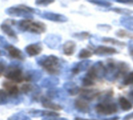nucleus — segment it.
I'll list each match as a JSON object with an SVG mask.
<instances>
[{
  "label": "nucleus",
  "instance_id": "obj_1",
  "mask_svg": "<svg viewBox=\"0 0 133 120\" xmlns=\"http://www.w3.org/2000/svg\"><path fill=\"white\" fill-rule=\"evenodd\" d=\"M16 29L20 32H27L34 34H41L46 31V25L39 21L30 19H23L19 21H12Z\"/></svg>",
  "mask_w": 133,
  "mask_h": 120
},
{
  "label": "nucleus",
  "instance_id": "obj_2",
  "mask_svg": "<svg viewBox=\"0 0 133 120\" xmlns=\"http://www.w3.org/2000/svg\"><path fill=\"white\" fill-rule=\"evenodd\" d=\"M37 63L42 67L48 74L51 76L58 75L61 73L62 64L60 59L55 55H43L36 60Z\"/></svg>",
  "mask_w": 133,
  "mask_h": 120
},
{
  "label": "nucleus",
  "instance_id": "obj_3",
  "mask_svg": "<svg viewBox=\"0 0 133 120\" xmlns=\"http://www.w3.org/2000/svg\"><path fill=\"white\" fill-rule=\"evenodd\" d=\"M5 12L12 17H21L23 19H30L34 18V14L40 15L41 12L39 9H36L30 6L19 4L17 5H13L7 8L5 10Z\"/></svg>",
  "mask_w": 133,
  "mask_h": 120
},
{
  "label": "nucleus",
  "instance_id": "obj_4",
  "mask_svg": "<svg viewBox=\"0 0 133 120\" xmlns=\"http://www.w3.org/2000/svg\"><path fill=\"white\" fill-rule=\"evenodd\" d=\"M104 75L105 66L101 62H97L90 68L88 73L83 77L82 84L86 87L92 86L97 80H101L104 77Z\"/></svg>",
  "mask_w": 133,
  "mask_h": 120
},
{
  "label": "nucleus",
  "instance_id": "obj_5",
  "mask_svg": "<svg viewBox=\"0 0 133 120\" xmlns=\"http://www.w3.org/2000/svg\"><path fill=\"white\" fill-rule=\"evenodd\" d=\"M128 67L123 62H115L114 61H110L105 66V75L104 77L109 81H114L118 77H119L123 73L126 72Z\"/></svg>",
  "mask_w": 133,
  "mask_h": 120
},
{
  "label": "nucleus",
  "instance_id": "obj_6",
  "mask_svg": "<svg viewBox=\"0 0 133 120\" xmlns=\"http://www.w3.org/2000/svg\"><path fill=\"white\" fill-rule=\"evenodd\" d=\"M4 77L14 83H21L24 80V72L21 65L11 63L7 66L4 73Z\"/></svg>",
  "mask_w": 133,
  "mask_h": 120
},
{
  "label": "nucleus",
  "instance_id": "obj_7",
  "mask_svg": "<svg viewBox=\"0 0 133 120\" xmlns=\"http://www.w3.org/2000/svg\"><path fill=\"white\" fill-rule=\"evenodd\" d=\"M101 102L95 106V110L98 115L101 116H111L118 112L117 105L111 102V98H100Z\"/></svg>",
  "mask_w": 133,
  "mask_h": 120
},
{
  "label": "nucleus",
  "instance_id": "obj_8",
  "mask_svg": "<svg viewBox=\"0 0 133 120\" xmlns=\"http://www.w3.org/2000/svg\"><path fill=\"white\" fill-rule=\"evenodd\" d=\"M2 87L9 94L11 101L12 100L16 101V103L19 102V101L18 99L20 98L19 97L20 91H19V88L16 84V83L10 81V80H5L2 82Z\"/></svg>",
  "mask_w": 133,
  "mask_h": 120
},
{
  "label": "nucleus",
  "instance_id": "obj_9",
  "mask_svg": "<svg viewBox=\"0 0 133 120\" xmlns=\"http://www.w3.org/2000/svg\"><path fill=\"white\" fill-rule=\"evenodd\" d=\"M4 48L6 50L8 55L12 59H15L16 61H24L26 59V56L24 53L20 49L15 47L14 45L8 44Z\"/></svg>",
  "mask_w": 133,
  "mask_h": 120
},
{
  "label": "nucleus",
  "instance_id": "obj_10",
  "mask_svg": "<svg viewBox=\"0 0 133 120\" xmlns=\"http://www.w3.org/2000/svg\"><path fill=\"white\" fill-rule=\"evenodd\" d=\"M39 16L44 20L57 23H65L68 20V18L65 15L51 12H44L42 13H40Z\"/></svg>",
  "mask_w": 133,
  "mask_h": 120
},
{
  "label": "nucleus",
  "instance_id": "obj_11",
  "mask_svg": "<svg viewBox=\"0 0 133 120\" xmlns=\"http://www.w3.org/2000/svg\"><path fill=\"white\" fill-rule=\"evenodd\" d=\"M62 42V37L56 34H48L44 39V43L51 49H58Z\"/></svg>",
  "mask_w": 133,
  "mask_h": 120
},
{
  "label": "nucleus",
  "instance_id": "obj_12",
  "mask_svg": "<svg viewBox=\"0 0 133 120\" xmlns=\"http://www.w3.org/2000/svg\"><path fill=\"white\" fill-rule=\"evenodd\" d=\"M0 28L2 30V31L7 35L13 42H17L18 41V37L17 34L15 31V30L13 29L12 23H8V20L3 22L1 25H0Z\"/></svg>",
  "mask_w": 133,
  "mask_h": 120
},
{
  "label": "nucleus",
  "instance_id": "obj_13",
  "mask_svg": "<svg viewBox=\"0 0 133 120\" xmlns=\"http://www.w3.org/2000/svg\"><path fill=\"white\" fill-rule=\"evenodd\" d=\"M42 50H43V48L40 42L30 44L27 46H26L24 48L26 54L30 57H34V56L38 55L39 54L41 53Z\"/></svg>",
  "mask_w": 133,
  "mask_h": 120
},
{
  "label": "nucleus",
  "instance_id": "obj_14",
  "mask_svg": "<svg viewBox=\"0 0 133 120\" xmlns=\"http://www.w3.org/2000/svg\"><path fill=\"white\" fill-rule=\"evenodd\" d=\"M91 61L90 60H82L77 63H75L70 70V73L72 75H76L81 72L87 70L90 66Z\"/></svg>",
  "mask_w": 133,
  "mask_h": 120
},
{
  "label": "nucleus",
  "instance_id": "obj_15",
  "mask_svg": "<svg viewBox=\"0 0 133 120\" xmlns=\"http://www.w3.org/2000/svg\"><path fill=\"white\" fill-rule=\"evenodd\" d=\"M20 91L23 94H32L34 98H38L39 94L41 92V88L34 84H25L22 85Z\"/></svg>",
  "mask_w": 133,
  "mask_h": 120
},
{
  "label": "nucleus",
  "instance_id": "obj_16",
  "mask_svg": "<svg viewBox=\"0 0 133 120\" xmlns=\"http://www.w3.org/2000/svg\"><path fill=\"white\" fill-rule=\"evenodd\" d=\"M94 54L99 56H106V55H111L118 52L117 49L112 47L108 46H103L100 45L95 48L94 51Z\"/></svg>",
  "mask_w": 133,
  "mask_h": 120
},
{
  "label": "nucleus",
  "instance_id": "obj_17",
  "mask_svg": "<svg viewBox=\"0 0 133 120\" xmlns=\"http://www.w3.org/2000/svg\"><path fill=\"white\" fill-rule=\"evenodd\" d=\"M28 114L32 117H48V116H59V113L48 110L30 109L28 111Z\"/></svg>",
  "mask_w": 133,
  "mask_h": 120
},
{
  "label": "nucleus",
  "instance_id": "obj_18",
  "mask_svg": "<svg viewBox=\"0 0 133 120\" xmlns=\"http://www.w3.org/2000/svg\"><path fill=\"white\" fill-rule=\"evenodd\" d=\"M42 77V73L37 70H31L24 73V80L28 82H37Z\"/></svg>",
  "mask_w": 133,
  "mask_h": 120
},
{
  "label": "nucleus",
  "instance_id": "obj_19",
  "mask_svg": "<svg viewBox=\"0 0 133 120\" xmlns=\"http://www.w3.org/2000/svg\"><path fill=\"white\" fill-rule=\"evenodd\" d=\"M66 92V91H65ZM65 91L58 88H51L50 90L48 91L47 92V97L48 98L51 99H65L66 98V94Z\"/></svg>",
  "mask_w": 133,
  "mask_h": 120
},
{
  "label": "nucleus",
  "instance_id": "obj_20",
  "mask_svg": "<svg viewBox=\"0 0 133 120\" xmlns=\"http://www.w3.org/2000/svg\"><path fill=\"white\" fill-rule=\"evenodd\" d=\"M75 107L76 109L81 112H88L90 111V105H89V101L83 98H79L77 99H76L75 101Z\"/></svg>",
  "mask_w": 133,
  "mask_h": 120
},
{
  "label": "nucleus",
  "instance_id": "obj_21",
  "mask_svg": "<svg viewBox=\"0 0 133 120\" xmlns=\"http://www.w3.org/2000/svg\"><path fill=\"white\" fill-rule=\"evenodd\" d=\"M41 102L42 106L45 109L54 110V111H59V110L62 109V107L60 105L52 102L50 98H48V97H41Z\"/></svg>",
  "mask_w": 133,
  "mask_h": 120
},
{
  "label": "nucleus",
  "instance_id": "obj_22",
  "mask_svg": "<svg viewBox=\"0 0 133 120\" xmlns=\"http://www.w3.org/2000/svg\"><path fill=\"white\" fill-rule=\"evenodd\" d=\"M59 84V80L55 77H46L44 78L41 83V86L42 87L44 88H54L55 87H56L57 85H58Z\"/></svg>",
  "mask_w": 133,
  "mask_h": 120
},
{
  "label": "nucleus",
  "instance_id": "obj_23",
  "mask_svg": "<svg viewBox=\"0 0 133 120\" xmlns=\"http://www.w3.org/2000/svg\"><path fill=\"white\" fill-rule=\"evenodd\" d=\"M76 48V44L72 41H67L62 45V52L65 55H72Z\"/></svg>",
  "mask_w": 133,
  "mask_h": 120
},
{
  "label": "nucleus",
  "instance_id": "obj_24",
  "mask_svg": "<svg viewBox=\"0 0 133 120\" xmlns=\"http://www.w3.org/2000/svg\"><path fill=\"white\" fill-rule=\"evenodd\" d=\"M64 89L70 95H76L80 92V89L79 88V87L73 82L65 83L64 84Z\"/></svg>",
  "mask_w": 133,
  "mask_h": 120
},
{
  "label": "nucleus",
  "instance_id": "obj_25",
  "mask_svg": "<svg viewBox=\"0 0 133 120\" xmlns=\"http://www.w3.org/2000/svg\"><path fill=\"white\" fill-rule=\"evenodd\" d=\"M80 92H81V98L87 100V101H92L94 100V98H98L100 93L96 91H93V90H84V91H81L80 90Z\"/></svg>",
  "mask_w": 133,
  "mask_h": 120
},
{
  "label": "nucleus",
  "instance_id": "obj_26",
  "mask_svg": "<svg viewBox=\"0 0 133 120\" xmlns=\"http://www.w3.org/2000/svg\"><path fill=\"white\" fill-rule=\"evenodd\" d=\"M120 23L125 28L133 32V16H122L120 19Z\"/></svg>",
  "mask_w": 133,
  "mask_h": 120
},
{
  "label": "nucleus",
  "instance_id": "obj_27",
  "mask_svg": "<svg viewBox=\"0 0 133 120\" xmlns=\"http://www.w3.org/2000/svg\"><path fill=\"white\" fill-rule=\"evenodd\" d=\"M119 105L123 111H129L133 108L132 104L125 97H120L118 99Z\"/></svg>",
  "mask_w": 133,
  "mask_h": 120
},
{
  "label": "nucleus",
  "instance_id": "obj_28",
  "mask_svg": "<svg viewBox=\"0 0 133 120\" xmlns=\"http://www.w3.org/2000/svg\"><path fill=\"white\" fill-rule=\"evenodd\" d=\"M11 101L9 94L5 90L0 89V105H6Z\"/></svg>",
  "mask_w": 133,
  "mask_h": 120
},
{
  "label": "nucleus",
  "instance_id": "obj_29",
  "mask_svg": "<svg viewBox=\"0 0 133 120\" xmlns=\"http://www.w3.org/2000/svg\"><path fill=\"white\" fill-rule=\"evenodd\" d=\"M7 120H31L30 118L25 115L23 112H18L16 114H13L12 116H11L10 117L8 118Z\"/></svg>",
  "mask_w": 133,
  "mask_h": 120
},
{
  "label": "nucleus",
  "instance_id": "obj_30",
  "mask_svg": "<svg viewBox=\"0 0 133 120\" xmlns=\"http://www.w3.org/2000/svg\"><path fill=\"white\" fill-rule=\"evenodd\" d=\"M87 1L94 5H97L105 8H108L111 5V2H109L108 0H87Z\"/></svg>",
  "mask_w": 133,
  "mask_h": 120
},
{
  "label": "nucleus",
  "instance_id": "obj_31",
  "mask_svg": "<svg viewBox=\"0 0 133 120\" xmlns=\"http://www.w3.org/2000/svg\"><path fill=\"white\" fill-rule=\"evenodd\" d=\"M108 11H113L115 12H118L119 14H122V15H126V16H129L133 14L132 11L129 10V9H120V8H113V9H108Z\"/></svg>",
  "mask_w": 133,
  "mask_h": 120
},
{
  "label": "nucleus",
  "instance_id": "obj_32",
  "mask_svg": "<svg viewBox=\"0 0 133 120\" xmlns=\"http://www.w3.org/2000/svg\"><path fill=\"white\" fill-rule=\"evenodd\" d=\"M122 84L125 86L133 84V71L126 74V76L124 77L122 80Z\"/></svg>",
  "mask_w": 133,
  "mask_h": 120
},
{
  "label": "nucleus",
  "instance_id": "obj_33",
  "mask_svg": "<svg viewBox=\"0 0 133 120\" xmlns=\"http://www.w3.org/2000/svg\"><path fill=\"white\" fill-rule=\"evenodd\" d=\"M91 55H92V53H91V52L90 50H88L87 48H83L79 52V53L78 55V57L79 59H87V58L90 57Z\"/></svg>",
  "mask_w": 133,
  "mask_h": 120
},
{
  "label": "nucleus",
  "instance_id": "obj_34",
  "mask_svg": "<svg viewBox=\"0 0 133 120\" xmlns=\"http://www.w3.org/2000/svg\"><path fill=\"white\" fill-rule=\"evenodd\" d=\"M55 0H35V4L38 6H48Z\"/></svg>",
  "mask_w": 133,
  "mask_h": 120
},
{
  "label": "nucleus",
  "instance_id": "obj_35",
  "mask_svg": "<svg viewBox=\"0 0 133 120\" xmlns=\"http://www.w3.org/2000/svg\"><path fill=\"white\" fill-rule=\"evenodd\" d=\"M103 41L104 42H106V43H111L113 45H125L124 43H122L120 41H118V40H115L114 38H108V37H103L102 38Z\"/></svg>",
  "mask_w": 133,
  "mask_h": 120
},
{
  "label": "nucleus",
  "instance_id": "obj_36",
  "mask_svg": "<svg viewBox=\"0 0 133 120\" xmlns=\"http://www.w3.org/2000/svg\"><path fill=\"white\" fill-rule=\"evenodd\" d=\"M6 67H7V66H6L5 61L2 59H0V77L4 75Z\"/></svg>",
  "mask_w": 133,
  "mask_h": 120
},
{
  "label": "nucleus",
  "instance_id": "obj_37",
  "mask_svg": "<svg viewBox=\"0 0 133 120\" xmlns=\"http://www.w3.org/2000/svg\"><path fill=\"white\" fill-rule=\"evenodd\" d=\"M73 37H77L79 39H85V38L90 37V34H88L87 32H81V33H78V34H73Z\"/></svg>",
  "mask_w": 133,
  "mask_h": 120
},
{
  "label": "nucleus",
  "instance_id": "obj_38",
  "mask_svg": "<svg viewBox=\"0 0 133 120\" xmlns=\"http://www.w3.org/2000/svg\"><path fill=\"white\" fill-rule=\"evenodd\" d=\"M115 2L125 4V5H133V0H111Z\"/></svg>",
  "mask_w": 133,
  "mask_h": 120
},
{
  "label": "nucleus",
  "instance_id": "obj_39",
  "mask_svg": "<svg viewBox=\"0 0 133 120\" xmlns=\"http://www.w3.org/2000/svg\"><path fill=\"white\" fill-rule=\"evenodd\" d=\"M7 40L2 35H0V48H5L8 45Z\"/></svg>",
  "mask_w": 133,
  "mask_h": 120
},
{
  "label": "nucleus",
  "instance_id": "obj_40",
  "mask_svg": "<svg viewBox=\"0 0 133 120\" xmlns=\"http://www.w3.org/2000/svg\"><path fill=\"white\" fill-rule=\"evenodd\" d=\"M42 120H69L65 118H60L58 116H48V117H44Z\"/></svg>",
  "mask_w": 133,
  "mask_h": 120
},
{
  "label": "nucleus",
  "instance_id": "obj_41",
  "mask_svg": "<svg viewBox=\"0 0 133 120\" xmlns=\"http://www.w3.org/2000/svg\"><path fill=\"white\" fill-rule=\"evenodd\" d=\"M116 34H117L118 37H129V35H131V34H127L125 30H118V31H117Z\"/></svg>",
  "mask_w": 133,
  "mask_h": 120
},
{
  "label": "nucleus",
  "instance_id": "obj_42",
  "mask_svg": "<svg viewBox=\"0 0 133 120\" xmlns=\"http://www.w3.org/2000/svg\"><path fill=\"white\" fill-rule=\"evenodd\" d=\"M128 46H129V51L130 55L132 56V58L133 59V40L129 41Z\"/></svg>",
  "mask_w": 133,
  "mask_h": 120
},
{
  "label": "nucleus",
  "instance_id": "obj_43",
  "mask_svg": "<svg viewBox=\"0 0 133 120\" xmlns=\"http://www.w3.org/2000/svg\"><path fill=\"white\" fill-rule=\"evenodd\" d=\"M133 119V112L132 113H130V114H129V115H127V116H125L124 118H123V119L122 120H130Z\"/></svg>",
  "mask_w": 133,
  "mask_h": 120
},
{
  "label": "nucleus",
  "instance_id": "obj_44",
  "mask_svg": "<svg viewBox=\"0 0 133 120\" xmlns=\"http://www.w3.org/2000/svg\"><path fill=\"white\" fill-rule=\"evenodd\" d=\"M129 98L132 102H133V89L129 93Z\"/></svg>",
  "mask_w": 133,
  "mask_h": 120
},
{
  "label": "nucleus",
  "instance_id": "obj_45",
  "mask_svg": "<svg viewBox=\"0 0 133 120\" xmlns=\"http://www.w3.org/2000/svg\"><path fill=\"white\" fill-rule=\"evenodd\" d=\"M6 55V52L2 49H0V56H3V55Z\"/></svg>",
  "mask_w": 133,
  "mask_h": 120
},
{
  "label": "nucleus",
  "instance_id": "obj_46",
  "mask_svg": "<svg viewBox=\"0 0 133 120\" xmlns=\"http://www.w3.org/2000/svg\"><path fill=\"white\" fill-rule=\"evenodd\" d=\"M75 120H96V119H82V118H76Z\"/></svg>",
  "mask_w": 133,
  "mask_h": 120
}]
</instances>
